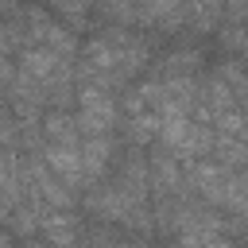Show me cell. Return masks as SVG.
Instances as JSON below:
<instances>
[{"label": "cell", "instance_id": "1", "mask_svg": "<svg viewBox=\"0 0 248 248\" xmlns=\"http://www.w3.org/2000/svg\"><path fill=\"white\" fill-rule=\"evenodd\" d=\"M147 54H151L147 39H140L128 27H108V31H101V35H93L85 43L81 62H78V81H93V85L116 89L136 70L147 66Z\"/></svg>", "mask_w": 248, "mask_h": 248}, {"label": "cell", "instance_id": "2", "mask_svg": "<svg viewBox=\"0 0 248 248\" xmlns=\"http://www.w3.org/2000/svg\"><path fill=\"white\" fill-rule=\"evenodd\" d=\"M78 128L81 136H112L116 128V101L105 85L78 81Z\"/></svg>", "mask_w": 248, "mask_h": 248}, {"label": "cell", "instance_id": "3", "mask_svg": "<svg viewBox=\"0 0 248 248\" xmlns=\"http://www.w3.org/2000/svg\"><path fill=\"white\" fill-rule=\"evenodd\" d=\"M43 163L66 182V186H81V140L78 143H43Z\"/></svg>", "mask_w": 248, "mask_h": 248}, {"label": "cell", "instance_id": "4", "mask_svg": "<svg viewBox=\"0 0 248 248\" xmlns=\"http://www.w3.org/2000/svg\"><path fill=\"white\" fill-rule=\"evenodd\" d=\"M23 186H27V174H23L19 159L12 151H0V205L4 209L23 205V194H27Z\"/></svg>", "mask_w": 248, "mask_h": 248}, {"label": "cell", "instance_id": "5", "mask_svg": "<svg viewBox=\"0 0 248 248\" xmlns=\"http://www.w3.org/2000/svg\"><path fill=\"white\" fill-rule=\"evenodd\" d=\"M112 159V136H81V178L93 182Z\"/></svg>", "mask_w": 248, "mask_h": 248}, {"label": "cell", "instance_id": "6", "mask_svg": "<svg viewBox=\"0 0 248 248\" xmlns=\"http://www.w3.org/2000/svg\"><path fill=\"white\" fill-rule=\"evenodd\" d=\"M39 232L46 236V244L50 248H74V217L70 213H46V217H39Z\"/></svg>", "mask_w": 248, "mask_h": 248}, {"label": "cell", "instance_id": "7", "mask_svg": "<svg viewBox=\"0 0 248 248\" xmlns=\"http://www.w3.org/2000/svg\"><path fill=\"white\" fill-rule=\"evenodd\" d=\"M46 8H50V16H58L70 31H81L85 19H89V12L97 8V0H46Z\"/></svg>", "mask_w": 248, "mask_h": 248}, {"label": "cell", "instance_id": "8", "mask_svg": "<svg viewBox=\"0 0 248 248\" xmlns=\"http://www.w3.org/2000/svg\"><path fill=\"white\" fill-rule=\"evenodd\" d=\"M225 4L229 0H186L182 12H186V23H194L198 31H209L217 23V16L225 12Z\"/></svg>", "mask_w": 248, "mask_h": 248}, {"label": "cell", "instance_id": "9", "mask_svg": "<svg viewBox=\"0 0 248 248\" xmlns=\"http://www.w3.org/2000/svg\"><path fill=\"white\" fill-rule=\"evenodd\" d=\"M0 248H12V244H8V240H0Z\"/></svg>", "mask_w": 248, "mask_h": 248}]
</instances>
